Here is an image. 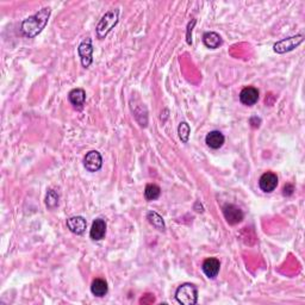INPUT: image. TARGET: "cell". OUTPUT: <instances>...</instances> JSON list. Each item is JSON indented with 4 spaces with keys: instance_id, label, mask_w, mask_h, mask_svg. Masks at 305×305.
I'll return each mask as SVG.
<instances>
[{
    "instance_id": "9",
    "label": "cell",
    "mask_w": 305,
    "mask_h": 305,
    "mask_svg": "<svg viewBox=\"0 0 305 305\" xmlns=\"http://www.w3.org/2000/svg\"><path fill=\"white\" fill-rule=\"evenodd\" d=\"M204 274L206 275L209 279H215L220 273L221 269V263L218 259L216 258H209L206 260H204L203 266H202Z\"/></svg>"
},
{
    "instance_id": "13",
    "label": "cell",
    "mask_w": 305,
    "mask_h": 305,
    "mask_svg": "<svg viewBox=\"0 0 305 305\" xmlns=\"http://www.w3.org/2000/svg\"><path fill=\"white\" fill-rule=\"evenodd\" d=\"M68 101L77 110H81L86 101V92L82 88H74L69 92Z\"/></svg>"
},
{
    "instance_id": "8",
    "label": "cell",
    "mask_w": 305,
    "mask_h": 305,
    "mask_svg": "<svg viewBox=\"0 0 305 305\" xmlns=\"http://www.w3.org/2000/svg\"><path fill=\"white\" fill-rule=\"evenodd\" d=\"M259 186H260L261 191L266 193H271L277 188L278 186V177L273 172H266L261 175L260 180H259Z\"/></svg>"
},
{
    "instance_id": "20",
    "label": "cell",
    "mask_w": 305,
    "mask_h": 305,
    "mask_svg": "<svg viewBox=\"0 0 305 305\" xmlns=\"http://www.w3.org/2000/svg\"><path fill=\"white\" fill-rule=\"evenodd\" d=\"M178 134H179L180 140L183 143H187L188 139H190L191 134V128L186 122H182L179 124V128H178Z\"/></svg>"
},
{
    "instance_id": "21",
    "label": "cell",
    "mask_w": 305,
    "mask_h": 305,
    "mask_svg": "<svg viewBox=\"0 0 305 305\" xmlns=\"http://www.w3.org/2000/svg\"><path fill=\"white\" fill-rule=\"evenodd\" d=\"M293 191H295L293 185H291V183H286V185L284 186V190H283V194L286 197H290L293 194Z\"/></svg>"
},
{
    "instance_id": "5",
    "label": "cell",
    "mask_w": 305,
    "mask_h": 305,
    "mask_svg": "<svg viewBox=\"0 0 305 305\" xmlns=\"http://www.w3.org/2000/svg\"><path fill=\"white\" fill-rule=\"evenodd\" d=\"M78 53H79L82 67L88 68L92 64V62H93V45H92V40L90 37H86L80 43L79 48H78Z\"/></svg>"
},
{
    "instance_id": "11",
    "label": "cell",
    "mask_w": 305,
    "mask_h": 305,
    "mask_svg": "<svg viewBox=\"0 0 305 305\" xmlns=\"http://www.w3.org/2000/svg\"><path fill=\"white\" fill-rule=\"evenodd\" d=\"M87 222L81 216H73V217L67 220V228L75 235H82L85 233Z\"/></svg>"
},
{
    "instance_id": "7",
    "label": "cell",
    "mask_w": 305,
    "mask_h": 305,
    "mask_svg": "<svg viewBox=\"0 0 305 305\" xmlns=\"http://www.w3.org/2000/svg\"><path fill=\"white\" fill-rule=\"evenodd\" d=\"M83 166L88 172H98L102 166V158L97 150H91L83 159Z\"/></svg>"
},
{
    "instance_id": "14",
    "label": "cell",
    "mask_w": 305,
    "mask_h": 305,
    "mask_svg": "<svg viewBox=\"0 0 305 305\" xmlns=\"http://www.w3.org/2000/svg\"><path fill=\"white\" fill-rule=\"evenodd\" d=\"M224 141H225V137H224L222 132L218 130L210 131L205 137V142L211 149H220L224 144Z\"/></svg>"
},
{
    "instance_id": "2",
    "label": "cell",
    "mask_w": 305,
    "mask_h": 305,
    "mask_svg": "<svg viewBox=\"0 0 305 305\" xmlns=\"http://www.w3.org/2000/svg\"><path fill=\"white\" fill-rule=\"evenodd\" d=\"M118 20H120V10H110L109 12L105 13L102 17L101 21L97 25V36L98 39H105L110 31L117 25Z\"/></svg>"
},
{
    "instance_id": "3",
    "label": "cell",
    "mask_w": 305,
    "mask_h": 305,
    "mask_svg": "<svg viewBox=\"0 0 305 305\" xmlns=\"http://www.w3.org/2000/svg\"><path fill=\"white\" fill-rule=\"evenodd\" d=\"M175 299L183 305H196L198 302V288L190 283L180 285L175 292Z\"/></svg>"
},
{
    "instance_id": "12",
    "label": "cell",
    "mask_w": 305,
    "mask_h": 305,
    "mask_svg": "<svg viewBox=\"0 0 305 305\" xmlns=\"http://www.w3.org/2000/svg\"><path fill=\"white\" fill-rule=\"evenodd\" d=\"M106 235V222L102 218H97L92 223L90 236L93 241H101Z\"/></svg>"
},
{
    "instance_id": "6",
    "label": "cell",
    "mask_w": 305,
    "mask_h": 305,
    "mask_svg": "<svg viewBox=\"0 0 305 305\" xmlns=\"http://www.w3.org/2000/svg\"><path fill=\"white\" fill-rule=\"evenodd\" d=\"M223 215L226 222L231 225L242 222L244 220V211L239 206L234 204H226L223 206Z\"/></svg>"
},
{
    "instance_id": "22",
    "label": "cell",
    "mask_w": 305,
    "mask_h": 305,
    "mask_svg": "<svg viewBox=\"0 0 305 305\" xmlns=\"http://www.w3.org/2000/svg\"><path fill=\"white\" fill-rule=\"evenodd\" d=\"M155 302V298H154V295H150V293H147V295H144V297L143 298H141V301H140V303H143V304H152Z\"/></svg>"
},
{
    "instance_id": "24",
    "label": "cell",
    "mask_w": 305,
    "mask_h": 305,
    "mask_svg": "<svg viewBox=\"0 0 305 305\" xmlns=\"http://www.w3.org/2000/svg\"><path fill=\"white\" fill-rule=\"evenodd\" d=\"M249 123L252 124L253 128H259V126H260L261 120H260V118H258V117H252V118H250Z\"/></svg>"
},
{
    "instance_id": "4",
    "label": "cell",
    "mask_w": 305,
    "mask_h": 305,
    "mask_svg": "<svg viewBox=\"0 0 305 305\" xmlns=\"http://www.w3.org/2000/svg\"><path fill=\"white\" fill-rule=\"evenodd\" d=\"M304 41V36L303 35H297V36L288 37V39H284L282 41L277 42L273 45V49L275 53L278 54H285L288 53V51L296 49L298 45H301Z\"/></svg>"
},
{
    "instance_id": "10",
    "label": "cell",
    "mask_w": 305,
    "mask_h": 305,
    "mask_svg": "<svg viewBox=\"0 0 305 305\" xmlns=\"http://www.w3.org/2000/svg\"><path fill=\"white\" fill-rule=\"evenodd\" d=\"M259 101V91L258 88L253 87V86H248V87H244V90L240 93V102L244 105H247V106H252L258 102Z\"/></svg>"
},
{
    "instance_id": "17",
    "label": "cell",
    "mask_w": 305,
    "mask_h": 305,
    "mask_svg": "<svg viewBox=\"0 0 305 305\" xmlns=\"http://www.w3.org/2000/svg\"><path fill=\"white\" fill-rule=\"evenodd\" d=\"M160 194H161V188L159 187L158 185H155V183H148V185L145 186L144 197L148 202L156 201V199L160 197Z\"/></svg>"
},
{
    "instance_id": "1",
    "label": "cell",
    "mask_w": 305,
    "mask_h": 305,
    "mask_svg": "<svg viewBox=\"0 0 305 305\" xmlns=\"http://www.w3.org/2000/svg\"><path fill=\"white\" fill-rule=\"evenodd\" d=\"M51 10L50 7H43L34 16H30L29 18L21 21L20 30L21 34L28 39H34L37 35L41 34L43 29L47 25L48 20L50 17Z\"/></svg>"
},
{
    "instance_id": "23",
    "label": "cell",
    "mask_w": 305,
    "mask_h": 305,
    "mask_svg": "<svg viewBox=\"0 0 305 305\" xmlns=\"http://www.w3.org/2000/svg\"><path fill=\"white\" fill-rule=\"evenodd\" d=\"M196 24V20H192V23L188 24L187 26V36H186V40H187V43L188 44H192V39H191V34H192V28L193 25Z\"/></svg>"
},
{
    "instance_id": "19",
    "label": "cell",
    "mask_w": 305,
    "mask_h": 305,
    "mask_svg": "<svg viewBox=\"0 0 305 305\" xmlns=\"http://www.w3.org/2000/svg\"><path fill=\"white\" fill-rule=\"evenodd\" d=\"M59 193L54 190H49L47 193V197H45V205H47L49 209H55L59 205Z\"/></svg>"
},
{
    "instance_id": "15",
    "label": "cell",
    "mask_w": 305,
    "mask_h": 305,
    "mask_svg": "<svg viewBox=\"0 0 305 305\" xmlns=\"http://www.w3.org/2000/svg\"><path fill=\"white\" fill-rule=\"evenodd\" d=\"M109 291V286L104 279H94L91 285V292L96 297H104Z\"/></svg>"
},
{
    "instance_id": "16",
    "label": "cell",
    "mask_w": 305,
    "mask_h": 305,
    "mask_svg": "<svg viewBox=\"0 0 305 305\" xmlns=\"http://www.w3.org/2000/svg\"><path fill=\"white\" fill-rule=\"evenodd\" d=\"M203 42L210 49H216L222 44V37L217 32H206L203 36Z\"/></svg>"
},
{
    "instance_id": "18",
    "label": "cell",
    "mask_w": 305,
    "mask_h": 305,
    "mask_svg": "<svg viewBox=\"0 0 305 305\" xmlns=\"http://www.w3.org/2000/svg\"><path fill=\"white\" fill-rule=\"evenodd\" d=\"M147 220H148V222L152 224L153 226H155L156 229H159V230H164V228H166V225H164L163 218L161 217V216L159 215L158 212H155V211L148 212Z\"/></svg>"
}]
</instances>
